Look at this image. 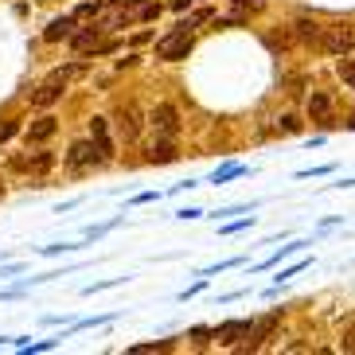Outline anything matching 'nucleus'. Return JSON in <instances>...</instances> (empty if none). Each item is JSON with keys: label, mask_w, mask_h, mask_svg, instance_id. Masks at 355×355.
Instances as JSON below:
<instances>
[{"label": "nucleus", "mask_w": 355, "mask_h": 355, "mask_svg": "<svg viewBox=\"0 0 355 355\" xmlns=\"http://www.w3.org/2000/svg\"><path fill=\"white\" fill-rule=\"evenodd\" d=\"M59 121L55 117H35L32 125H28V145H43V141H51Z\"/></svg>", "instance_id": "8"}, {"label": "nucleus", "mask_w": 355, "mask_h": 355, "mask_svg": "<svg viewBox=\"0 0 355 355\" xmlns=\"http://www.w3.org/2000/svg\"><path fill=\"white\" fill-rule=\"evenodd\" d=\"M74 35V16H63V20H55L47 32H43V40L47 43H59V40H71Z\"/></svg>", "instance_id": "10"}, {"label": "nucleus", "mask_w": 355, "mask_h": 355, "mask_svg": "<svg viewBox=\"0 0 355 355\" xmlns=\"http://www.w3.org/2000/svg\"><path fill=\"white\" fill-rule=\"evenodd\" d=\"M340 344H344V352H355V316L344 324V336H340Z\"/></svg>", "instance_id": "17"}, {"label": "nucleus", "mask_w": 355, "mask_h": 355, "mask_svg": "<svg viewBox=\"0 0 355 355\" xmlns=\"http://www.w3.org/2000/svg\"><path fill=\"white\" fill-rule=\"evenodd\" d=\"M0 196H4V188H0Z\"/></svg>", "instance_id": "25"}, {"label": "nucleus", "mask_w": 355, "mask_h": 355, "mask_svg": "<svg viewBox=\"0 0 355 355\" xmlns=\"http://www.w3.org/2000/svg\"><path fill=\"white\" fill-rule=\"evenodd\" d=\"M71 43H74V51H78V55H90V51H114V43H102V40H98V28H94V32H78V35H71Z\"/></svg>", "instance_id": "7"}, {"label": "nucleus", "mask_w": 355, "mask_h": 355, "mask_svg": "<svg viewBox=\"0 0 355 355\" xmlns=\"http://www.w3.org/2000/svg\"><path fill=\"white\" fill-rule=\"evenodd\" d=\"M215 336H219V344H239V340L250 336V320H227Z\"/></svg>", "instance_id": "9"}, {"label": "nucleus", "mask_w": 355, "mask_h": 355, "mask_svg": "<svg viewBox=\"0 0 355 355\" xmlns=\"http://www.w3.org/2000/svg\"><path fill=\"white\" fill-rule=\"evenodd\" d=\"M191 47H196V40H191V20H188V24H180L176 32H168L164 40L157 43V59L176 63V59H188Z\"/></svg>", "instance_id": "1"}, {"label": "nucleus", "mask_w": 355, "mask_h": 355, "mask_svg": "<svg viewBox=\"0 0 355 355\" xmlns=\"http://www.w3.org/2000/svg\"><path fill=\"white\" fill-rule=\"evenodd\" d=\"M320 47H324L328 55H347V51L355 47V28H352V24H336V28H324Z\"/></svg>", "instance_id": "3"}, {"label": "nucleus", "mask_w": 355, "mask_h": 355, "mask_svg": "<svg viewBox=\"0 0 355 355\" xmlns=\"http://www.w3.org/2000/svg\"><path fill=\"white\" fill-rule=\"evenodd\" d=\"M347 125H352V129H355V114H352V121H347Z\"/></svg>", "instance_id": "24"}, {"label": "nucleus", "mask_w": 355, "mask_h": 355, "mask_svg": "<svg viewBox=\"0 0 355 355\" xmlns=\"http://www.w3.org/2000/svg\"><path fill=\"white\" fill-rule=\"evenodd\" d=\"M188 4H191V0H172V8H176V12H184Z\"/></svg>", "instance_id": "23"}, {"label": "nucleus", "mask_w": 355, "mask_h": 355, "mask_svg": "<svg viewBox=\"0 0 355 355\" xmlns=\"http://www.w3.org/2000/svg\"><path fill=\"white\" fill-rule=\"evenodd\" d=\"M297 35H301L304 43H320L324 28H320L316 20H309V16H301V20H297Z\"/></svg>", "instance_id": "12"}, {"label": "nucleus", "mask_w": 355, "mask_h": 355, "mask_svg": "<svg viewBox=\"0 0 355 355\" xmlns=\"http://www.w3.org/2000/svg\"><path fill=\"white\" fill-rule=\"evenodd\" d=\"M282 133H297V129H301V121H297V117H282Z\"/></svg>", "instance_id": "20"}, {"label": "nucleus", "mask_w": 355, "mask_h": 355, "mask_svg": "<svg viewBox=\"0 0 355 355\" xmlns=\"http://www.w3.org/2000/svg\"><path fill=\"white\" fill-rule=\"evenodd\" d=\"M90 137H94V145L102 148L105 160H110V137H105V121H102V117H94V121H90Z\"/></svg>", "instance_id": "14"}, {"label": "nucleus", "mask_w": 355, "mask_h": 355, "mask_svg": "<svg viewBox=\"0 0 355 355\" xmlns=\"http://www.w3.org/2000/svg\"><path fill=\"white\" fill-rule=\"evenodd\" d=\"M336 71H340V78H344V83L355 90V63L347 59V55H340V63H336Z\"/></svg>", "instance_id": "16"}, {"label": "nucleus", "mask_w": 355, "mask_h": 355, "mask_svg": "<svg viewBox=\"0 0 355 355\" xmlns=\"http://www.w3.org/2000/svg\"><path fill=\"white\" fill-rule=\"evenodd\" d=\"M67 160H71V168H90V164H102L105 153L94 145V141H90V145L83 141V145H74L71 153H67Z\"/></svg>", "instance_id": "5"}, {"label": "nucleus", "mask_w": 355, "mask_h": 355, "mask_svg": "<svg viewBox=\"0 0 355 355\" xmlns=\"http://www.w3.org/2000/svg\"><path fill=\"white\" fill-rule=\"evenodd\" d=\"M98 12V4H78V12H74V20H90Z\"/></svg>", "instance_id": "19"}, {"label": "nucleus", "mask_w": 355, "mask_h": 355, "mask_svg": "<svg viewBox=\"0 0 355 355\" xmlns=\"http://www.w3.org/2000/svg\"><path fill=\"white\" fill-rule=\"evenodd\" d=\"M261 8V0H234V12H239V16H242V12H258ZM239 16H234V24H239Z\"/></svg>", "instance_id": "18"}, {"label": "nucleus", "mask_w": 355, "mask_h": 355, "mask_svg": "<svg viewBox=\"0 0 355 355\" xmlns=\"http://www.w3.org/2000/svg\"><path fill=\"white\" fill-rule=\"evenodd\" d=\"M148 125L157 129V137H168V141H172V137L180 133V117H176L172 105H157V110L148 114Z\"/></svg>", "instance_id": "4"}, {"label": "nucleus", "mask_w": 355, "mask_h": 355, "mask_svg": "<svg viewBox=\"0 0 355 355\" xmlns=\"http://www.w3.org/2000/svg\"><path fill=\"white\" fill-rule=\"evenodd\" d=\"M74 74H78V67H63V71H55L51 78H47V83H43L40 90L32 94V102H35V105H55L59 98H63L67 83H71Z\"/></svg>", "instance_id": "2"}, {"label": "nucleus", "mask_w": 355, "mask_h": 355, "mask_svg": "<svg viewBox=\"0 0 355 355\" xmlns=\"http://www.w3.org/2000/svg\"><path fill=\"white\" fill-rule=\"evenodd\" d=\"M309 114H313L316 121H328V114H332V102H328V94H313V98H309Z\"/></svg>", "instance_id": "13"}, {"label": "nucleus", "mask_w": 355, "mask_h": 355, "mask_svg": "<svg viewBox=\"0 0 355 355\" xmlns=\"http://www.w3.org/2000/svg\"><path fill=\"white\" fill-rule=\"evenodd\" d=\"M16 129H20L16 121H4V125H0V141H8V137H16Z\"/></svg>", "instance_id": "22"}, {"label": "nucleus", "mask_w": 355, "mask_h": 355, "mask_svg": "<svg viewBox=\"0 0 355 355\" xmlns=\"http://www.w3.org/2000/svg\"><path fill=\"white\" fill-rule=\"evenodd\" d=\"M16 168H32V172H47V168H51V153H40L35 160H16Z\"/></svg>", "instance_id": "15"}, {"label": "nucleus", "mask_w": 355, "mask_h": 355, "mask_svg": "<svg viewBox=\"0 0 355 355\" xmlns=\"http://www.w3.org/2000/svg\"><path fill=\"white\" fill-rule=\"evenodd\" d=\"M114 121H117V133L125 137V141H137V133H141V117H137L133 105H117Z\"/></svg>", "instance_id": "6"}, {"label": "nucleus", "mask_w": 355, "mask_h": 355, "mask_svg": "<svg viewBox=\"0 0 355 355\" xmlns=\"http://www.w3.org/2000/svg\"><path fill=\"white\" fill-rule=\"evenodd\" d=\"M160 16V4H145V8H141V20H157Z\"/></svg>", "instance_id": "21"}, {"label": "nucleus", "mask_w": 355, "mask_h": 355, "mask_svg": "<svg viewBox=\"0 0 355 355\" xmlns=\"http://www.w3.org/2000/svg\"><path fill=\"white\" fill-rule=\"evenodd\" d=\"M148 157L157 160V164H172V160H176V145H172L168 137H160V141H153V148H148Z\"/></svg>", "instance_id": "11"}]
</instances>
